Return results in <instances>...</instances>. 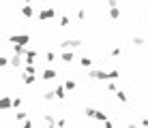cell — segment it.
Here are the masks:
<instances>
[{
    "instance_id": "484cf974",
    "label": "cell",
    "mask_w": 148,
    "mask_h": 128,
    "mask_svg": "<svg viewBox=\"0 0 148 128\" xmlns=\"http://www.w3.org/2000/svg\"><path fill=\"white\" fill-rule=\"evenodd\" d=\"M69 24H71V17L69 15H62V17H60V26H62V28H69Z\"/></svg>"
},
{
    "instance_id": "44dd1931",
    "label": "cell",
    "mask_w": 148,
    "mask_h": 128,
    "mask_svg": "<svg viewBox=\"0 0 148 128\" xmlns=\"http://www.w3.org/2000/svg\"><path fill=\"white\" fill-rule=\"evenodd\" d=\"M105 90H108V92H116V90H118V88H116V81L114 79L105 81Z\"/></svg>"
},
{
    "instance_id": "d6986e66",
    "label": "cell",
    "mask_w": 148,
    "mask_h": 128,
    "mask_svg": "<svg viewBox=\"0 0 148 128\" xmlns=\"http://www.w3.org/2000/svg\"><path fill=\"white\" fill-rule=\"evenodd\" d=\"M15 120L22 124V122H26V120H28V113H26V111H15Z\"/></svg>"
},
{
    "instance_id": "836d02e7",
    "label": "cell",
    "mask_w": 148,
    "mask_h": 128,
    "mask_svg": "<svg viewBox=\"0 0 148 128\" xmlns=\"http://www.w3.org/2000/svg\"><path fill=\"white\" fill-rule=\"evenodd\" d=\"M108 7H118V2L116 0H108Z\"/></svg>"
},
{
    "instance_id": "8d00e7d4",
    "label": "cell",
    "mask_w": 148,
    "mask_h": 128,
    "mask_svg": "<svg viewBox=\"0 0 148 128\" xmlns=\"http://www.w3.org/2000/svg\"><path fill=\"white\" fill-rule=\"evenodd\" d=\"M43 2H49V0H43Z\"/></svg>"
},
{
    "instance_id": "1f68e13d",
    "label": "cell",
    "mask_w": 148,
    "mask_h": 128,
    "mask_svg": "<svg viewBox=\"0 0 148 128\" xmlns=\"http://www.w3.org/2000/svg\"><path fill=\"white\" fill-rule=\"evenodd\" d=\"M19 126H22V128H32V126H34V122H32V120H26V122H22Z\"/></svg>"
},
{
    "instance_id": "e0dca14e",
    "label": "cell",
    "mask_w": 148,
    "mask_h": 128,
    "mask_svg": "<svg viewBox=\"0 0 148 128\" xmlns=\"http://www.w3.org/2000/svg\"><path fill=\"white\" fill-rule=\"evenodd\" d=\"M43 122H45L47 126H56V122H58V120H54L52 113H43Z\"/></svg>"
},
{
    "instance_id": "f1b7e54d",
    "label": "cell",
    "mask_w": 148,
    "mask_h": 128,
    "mask_svg": "<svg viewBox=\"0 0 148 128\" xmlns=\"http://www.w3.org/2000/svg\"><path fill=\"white\" fill-rule=\"evenodd\" d=\"M22 96H15V98H13V109H19V107H22Z\"/></svg>"
},
{
    "instance_id": "d590c367",
    "label": "cell",
    "mask_w": 148,
    "mask_h": 128,
    "mask_svg": "<svg viewBox=\"0 0 148 128\" xmlns=\"http://www.w3.org/2000/svg\"><path fill=\"white\" fill-rule=\"evenodd\" d=\"M24 2H32V0H24Z\"/></svg>"
},
{
    "instance_id": "9c48e42d",
    "label": "cell",
    "mask_w": 148,
    "mask_h": 128,
    "mask_svg": "<svg viewBox=\"0 0 148 128\" xmlns=\"http://www.w3.org/2000/svg\"><path fill=\"white\" fill-rule=\"evenodd\" d=\"M24 62H26V60H24V56H19V54H13V56H11V66H13V68H22Z\"/></svg>"
},
{
    "instance_id": "e575fe53",
    "label": "cell",
    "mask_w": 148,
    "mask_h": 128,
    "mask_svg": "<svg viewBox=\"0 0 148 128\" xmlns=\"http://www.w3.org/2000/svg\"><path fill=\"white\" fill-rule=\"evenodd\" d=\"M140 124H142V126H148V117H144V120H142Z\"/></svg>"
},
{
    "instance_id": "cb8c5ba5",
    "label": "cell",
    "mask_w": 148,
    "mask_h": 128,
    "mask_svg": "<svg viewBox=\"0 0 148 128\" xmlns=\"http://www.w3.org/2000/svg\"><path fill=\"white\" fill-rule=\"evenodd\" d=\"M84 113H86V117H92V120H95L97 109H95V107H86V109H84Z\"/></svg>"
},
{
    "instance_id": "6da1fadb",
    "label": "cell",
    "mask_w": 148,
    "mask_h": 128,
    "mask_svg": "<svg viewBox=\"0 0 148 128\" xmlns=\"http://www.w3.org/2000/svg\"><path fill=\"white\" fill-rule=\"evenodd\" d=\"M88 79H92V81H110V70L88 68Z\"/></svg>"
},
{
    "instance_id": "5bb4252c",
    "label": "cell",
    "mask_w": 148,
    "mask_h": 128,
    "mask_svg": "<svg viewBox=\"0 0 148 128\" xmlns=\"http://www.w3.org/2000/svg\"><path fill=\"white\" fill-rule=\"evenodd\" d=\"M26 45H19V43H13V54H19V56H26Z\"/></svg>"
},
{
    "instance_id": "52a82bcc",
    "label": "cell",
    "mask_w": 148,
    "mask_h": 128,
    "mask_svg": "<svg viewBox=\"0 0 148 128\" xmlns=\"http://www.w3.org/2000/svg\"><path fill=\"white\" fill-rule=\"evenodd\" d=\"M54 92H56V100H64V98H67V88H64V83L62 85H56V88H54Z\"/></svg>"
},
{
    "instance_id": "7a4b0ae2",
    "label": "cell",
    "mask_w": 148,
    "mask_h": 128,
    "mask_svg": "<svg viewBox=\"0 0 148 128\" xmlns=\"http://www.w3.org/2000/svg\"><path fill=\"white\" fill-rule=\"evenodd\" d=\"M56 9H52V7H45V9H41V11L37 13V19L39 22H49V19H54L56 17Z\"/></svg>"
},
{
    "instance_id": "8fae6325",
    "label": "cell",
    "mask_w": 148,
    "mask_h": 128,
    "mask_svg": "<svg viewBox=\"0 0 148 128\" xmlns=\"http://www.w3.org/2000/svg\"><path fill=\"white\" fill-rule=\"evenodd\" d=\"M0 107H2L4 111H9V109H13V98L9 94H4L2 96V100H0Z\"/></svg>"
},
{
    "instance_id": "2e32d148",
    "label": "cell",
    "mask_w": 148,
    "mask_h": 128,
    "mask_svg": "<svg viewBox=\"0 0 148 128\" xmlns=\"http://www.w3.org/2000/svg\"><path fill=\"white\" fill-rule=\"evenodd\" d=\"M116 98H118V102H122V105H125V102L129 100V96H127L125 90H116Z\"/></svg>"
},
{
    "instance_id": "d4e9b609",
    "label": "cell",
    "mask_w": 148,
    "mask_h": 128,
    "mask_svg": "<svg viewBox=\"0 0 148 128\" xmlns=\"http://www.w3.org/2000/svg\"><path fill=\"white\" fill-rule=\"evenodd\" d=\"M22 70H26V73H30V75H37V66H34V64H26Z\"/></svg>"
},
{
    "instance_id": "4fadbf2b",
    "label": "cell",
    "mask_w": 148,
    "mask_h": 128,
    "mask_svg": "<svg viewBox=\"0 0 148 128\" xmlns=\"http://www.w3.org/2000/svg\"><path fill=\"white\" fill-rule=\"evenodd\" d=\"M108 15H110V19H114V22H116V19L122 17V11H120L118 7H110L108 9Z\"/></svg>"
},
{
    "instance_id": "ffe728a7",
    "label": "cell",
    "mask_w": 148,
    "mask_h": 128,
    "mask_svg": "<svg viewBox=\"0 0 148 128\" xmlns=\"http://www.w3.org/2000/svg\"><path fill=\"white\" fill-rule=\"evenodd\" d=\"M54 98H56V92H54V90H47V92L43 94V100H45V102H52Z\"/></svg>"
},
{
    "instance_id": "4dcf8cb0",
    "label": "cell",
    "mask_w": 148,
    "mask_h": 128,
    "mask_svg": "<svg viewBox=\"0 0 148 128\" xmlns=\"http://www.w3.org/2000/svg\"><path fill=\"white\" fill-rule=\"evenodd\" d=\"M133 45L135 47H142V45H144V39L142 37H133Z\"/></svg>"
},
{
    "instance_id": "603a6c76",
    "label": "cell",
    "mask_w": 148,
    "mask_h": 128,
    "mask_svg": "<svg viewBox=\"0 0 148 128\" xmlns=\"http://www.w3.org/2000/svg\"><path fill=\"white\" fill-rule=\"evenodd\" d=\"M64 88H67L69 92H73L75 88H77V83H75V81H73V79H67V81H64Z\"/></svg>"
},
{
    "instance_id": "83f0119b",
    "label": "cell",
    "mask_w": 148,
    "mask_h": 128,
    "mask_svg": "<svg viewBox=\"0 0 148 128\" xmlns=\"http://www.w3.org/2000/svg\"><path fill=\"white\" fill-rule=\"evenodd\" d=\"M54 60H56V54H54V51H47V54H45V62H49V64H52Z\"/></svg>"
},
{
    "instance_id": "3957f363",
    "label": "cell",
    "mask_w": 148,
    "mask_h": 128,
    "mask_svg": "<svg viewBox=\"0 0 148 128\" xmlns=\"http://www.w3.org/2000/svg\"><path fill=\"white\" fill-rule=\"evenodd\" d=\"M82 45L84 43H82L79 39H64L62 43H60V47L62 49H77V47H82Z\"/></svg>"
},
{
    "instance_id": "9a60e30c",
    "label": "cell",
    "mask_w": 148,
    "mask_h": 128,
    "mask_svg": "<svg viewBox=\"0 0 148 128\" xmlns=\"http://www.w3.org/2000/svg\"><path fill=\"white\" fill-rule=\"evenodd\" d=\"M79 66L82 68H92V60L88 56H84V58H79Z\"/></svg>"
},
{
    "instance_id": "ac0fdd59",
    "label": "cell",
    "mask_w": 148,
    "mask_h": 128,
    "mask_svg": "<svg viewBox=\"0 0 148 128\" xmlns=\"http://www.w3.org/2000/svg\"><path fill=\"white\" fill-rule=\"evenodd\" d=\"M95 120H97V122H103V124H105V122H108L110 117H108V113H105V111H99V109H97V115H95Z\"/></svg>"
},
{
    "instance_id": "ba28073f",
    "label": "cell",
    "mask_w": 148,
    "mask_h": 128,
    "mask_svg": "<svg viewBox=\"0 0 148 128\" xmlns=\"http://www.w3.org/2000/svg\"><path fill=\"white\" fill-rule=\"evenodd\" d=\"M19 79H22L26 85H34V83H37V77L30 75V73H26V70H22V77H19Z\"/></svg>"
},
{
    "instance_id": "4316f807",
    "label": "cell",
    "mask_w": 148,
    "mask_h": 128,
    "mask_svg": "<svg viewBox=\"0 0 148 128\" xmlns=\"http://www.w3.org/2000/svg\"><path fill=\"white\" fill-rule=\"evenodd\" d=\"M110 79H114V81L120 79V70H118V68H112V70H110Z\"/></svg>"
},
{
    "instance_id": "5b68a950",
    "label": "cell",
    "mask_w": 148,
    "mask_h": 128,
    "mask_svg": "<svg viewBox=\"0 0 148 128\" xmlns=\"http://www.w3.org/2000/svg\"><path fill=\"white\" fill-rule=\"evenodd\" d=\"M37 58H39V51H37V49H28L26 56H24L26 64H34V62H37Z\"/></svg>"
},
{
    "instance_id": "7c38bea8",
    "label": "cell",
    "mask_w": 148,
    "mask_h": 128,
    "mask_svg": "<svg viewBox=\"0 0 148 128\" xmlns=\"http://www.w3.org/2000/svg\"><path fill=\"white\" fill-rule=\"evenodd\" d=\"M41 75H43V79H45V81H54L56 77H58V73H56V68H45V70H43Z\"/></svg>"
},
{
    "instance_id": "8992f818",
    "label": "cell",
    "mask_w": 148,
    "mask_h": 128,
    "mask_svg": "<svg viewBox=\"0 0 148 128\" xmlns=\"http://www.w3.org/2000/svg\"><path fill=\"white\" fill-rule=\"evenodd\" d=\"M60 60H62L64 64H71L75 60V54H73V49H64L62 54H60Z\"/></svg>"
},
{
    "instance_id": "f546056e",
    "label": "cell",
    "mask_w": 148,
    "mask_h": 128,
    "mask_svg": "<svg viewBox=\"0 0 148 128\" xmlns=\"http://www.w3.org/2000/svg\"><path fill=\"white\" fill-rule=\"evenodd\" d=\"M120 54H122V49H120V47H114V49L110 51V56H112V58H118Z\"/></svg>"
},
{
    "instance_id": "30bf717a",
    "label": "cell",
    "mask_w": 148,
    "mask_h": 128,
    "mask_svg": "<svg viewBox=\"0 0 148 128\" xmlns=\"http://www.w3.org/2000/svg\"><path fill=\"white\" fill-rule=\"evenodd\" d=\"M22 15H24L26 19H32V17H34V9H32V4H30V2H26V4L22 7Z\"/></svg>"
},
{
    "instance_id": "d6a6232c",
    "label": "cell",
    "mask_w": 148,
    "mask_h": 128,
    "mask_svg": "<svg viewBox=\"0 0 148 128\" xmlns=\"http://www.w3.org/2000/svg\"><path fill=\"white\" fill-rule=\"evenodd\" d=\"M77 19H86V11H84V9H79V11H77Z\"/></svg>"
},
{
    "instance_id": "277c9868",
    "label": "cell",
    "mask_w": 148,
    "mask_h": 128,
    "mask_svg": "<svg viewBox=\"0 0 148 128\" xmlns=\"http://www.w3.org/2000/svg\"><path fill=\"white\" fill-rule=\"evenodd\" d=\"M9 43H19V45H28L30 43V37L28 34H13V37H9Z\"/></svg>"
},
{
    "instance_id": "7402d4cb",
    "label": "cell",
    "mask_w": 148,
    "mask_h": 128,
    "mask_svg": "<svg viewBox=\"0 0 148 128\" xmlns=\"http://www.w3.org/2000/svg\"><path fill=\"white\" fill-rule=\"evenodd\" d=\"M0 66H2V68H7V66H11V58H7V56H0Z\"/></svg>"
}]
</instances>
